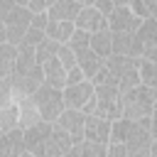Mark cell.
Masks as SVG:
<instances>
[{"label":"cell","instance_id":"cell-1","mask_svg":"<svg viewBox=\"0 0 157 157\" xmlns=\"http://www.w3.org/2000/svg\"><path fill=\"white\" fill-rule=\"evenodd\" d=\"M155 103H157V86L137 83V86L120 93V115L130 118V120H137L142 115H152Z\"/></svg>","mask_w":157,"mask_h":157},{"label":"cell","instance_id":"cell-2","mask_svg":"<svg viewBox=\"0 0 157 157\" xmlns=\"http://www.w3.org/2000/svg\"><path fill=\"white\" fill-rule=\"evenodd\" d=\"M29 98H32V103L37 105L39 118H42V120L54 123V118L64 110L61 88H54V86H49V83H39V86H37V91H34Z\"/></svg>","mask_w":157,"mask_h":157},{"label":"cell","instance_id":"cell-3","mask_svg":"<svg viewBox=\"0 0 157 157\" xmlns=\"http://www.w3.org/2000/svg\"><path fill=\"white\" fill-rule=\"evenodd\" d=\"M29 20H32V10L27 5H12L5 17H2V25H5V42L10 44H20L25 29L29 27Z\"/></svg>","mask_w":157,"mask_h":157},{"label":"cell","instance_id":"cell-4","mask_svg":"<svg viewBox=\"0 0 157 157\" xmlns=\"http://www.w3.org/2000/svg\"><path fill=\"white\" fill-rule=\"evenodd\" d=\"M7 83H10V98L17 101V98H25V96H32L37 91L39 83H44L42 78V66L37 64L34 69L25 71V74H10L7 76Z\"/></svg>","mask_w":157,"mask_h":157},{"label":"cell","instance_id":"cell-5","mask_svg":"<svg viewBox=\"0 0 157 157\" xmlns=\"http://www.w3.org/2000/svg\"><path fill=\"white\" fill-rule=\"evenodd\" d=\"M49 130H52V123H49V120H37V123L22 128L25 152L32 155V157H44V142H47Z\"/></svg>","mask_w":157,"mask_h":157},{"label":"cell","instance_id":"cell-6","mask_svg":"<svg viewBox=\"0 0 157 157\" xmlns=\"http://www.w3.org/2000/svg\"><path fill=\"white\" fill-rule=\"evenodd\" d=\"M140 25V17L128 5H113V10L105 15V27L110 32H135Z\"/></svg>","mask_w":157,"mask_h":157},{"label":"cell","instance_id":"cell-7","mask_svg":"<svg viewBox=\"0 0 157 157\" xmlns=\"http://www.w3.org/2000/svg\"><path fill=\"white\" fill-rule=\"evenodd\" d=\"M135 37H137L140 49H142L140 56L157 59V20L155 17H142L137 29H135Z\"/></svg>","mask_w":157,"mask_h":157},{"label":"cell","instance_id":"cell-8","mask_svg":"<svg viewBox=\"0 0 157 157\" xmlns=\"http://www.w3.org/2000/svg\"><path fill=\"white\" fill-rule=\"evenodd\" d=\"M93 96V83L91 78H81L76 83H66L61 88V98H64V108H83V103Z\"/></svg>","mask_w":157,"mask_h":157},{"label":"cell","instance_id":"cell-9","mask_svg":"<svg viewBox=\"0 0 157 157\" xmlns=\"http://www.w3.org/2000/svg\"><path fill=\"white\" fill-rule=\"evenodd\" d=\"M83 120H86L83 110H78V108H64L54 118V125L61 128V130H66L71 135V140L78 142V140H83Z\"/></svg>","mask_w":157,"mask_h":157},{"label":"cell","instance_id":"cell-10","mask_svg":"<svg viewBox=\"0 0 157 157\" xmlns=\"http://www.w3.org/2000/svg\"><path fill=\"white\" fill-rule=\"evenodd\" d=\"M71 145H74L71 135L52 123V130H49L47 142H44V157H66L69 150H71Z\"/></svg>","mask_w":157,"mask_h":157},{"label":"cell","instance_id":"cell-11","mask_svg":"<svg viewBox=\"0 0 157 157\" xmlns=\"http://www.w3.org/2000/svg\"><path fill=\"white\" fill-rule=\"evenodd\" d=\"M108 135H110V120L101 118V115H93L88 113L86 120H83V137L86 140H93V142H108Z\"/></svg>","mask_w":157,"mask_h":157},{"label":"cell","instance_id":"cell-12","mask_svg":"<svg viewBox=\"0 0 157 157\" xmlns=\"http://www.w3.org/2000/svg\"><path fill=\"white\" fill-rule=\"evenodd\" d=\"M74 27L86 29V32L91 34V32H96V29L105 27V15H103V12H98L93 5H81L78 15L74 17Z\"/></svg>","mask_w":157,"mask_h":157},{"label":"cell","instance_id":"cell-13","mask_svg":"<svg viewBox=\"0 0 157 157\" xmlns=\"http://www.w3.org/2000/svg\"><path fill=\"white\" fill-rule=\"evenodd\" d=\"M110 34H113L110 37L113 54H125V56H140L142 54L135 32H110Z\"/></svg>","mask_w":157,"mask_h":157},{"label":"cell","instance_id":"cell-14","mask_svg":"<svg viewBox=\"0 0 157 157\" xmlns=\"http://www.w3.org/2000/svg\"><path fill=\"white\" fill-rule=\"evenodd\" d=\"M20 157L25 152V140H22V128H12L7 132H0V157Z\"/></svg>","mask_w":157,"mask_h":157},{"label":"cell","instance_id":"cell-15","mask_svg":"<svg viewBox=\"0 0 157 157\" xmlns=\"http://www.w3.org/2000/svg\"><path fill=\"white\" fill-rule=\"evenodd\" d=\"M39 66H42V78H44V83H49V86H54V88H64V83H66V69L59 64L56 56H49V59L42 61Z\"/></svg>","mask_w":157,"mask_h":157},{"label":"cell","instance_id":"cell-16","mask_svg":"<svg viewBox=\"0 0 157 157\" xmlns=\"http://www.w3.org/2000/svg\"><path fill=\"white\" fill-rule=\"evenodd\" d=\"M96 103H93V115H101L105 120H115L120 118V96H96Z\"/></svg>","mask_w":157,"mask_h":157},{"label":"cell","instance_id":"cell-17","mask_svg":"<svg viewBox=\"0 0 157 157\" xmlns=\"http://www.w3.org/2000/svg\"><path fill=\"white\" fill-rule=\"evenodd\" d=\"M81 5L76 0H54L47 7V17L49 20H64V22H74V17L78 15Z\"/></svg>","mask_w":157,"mask_h":157},{"label":"cell","instance_id":"cell-18","mask_svg":"<svg viewBox=\"0 0 157 157\" xmlns=\"http://www.w3.org/2000/svg\"><path fill=\"white\" fill-rule=\"evenodd\" d=\"M47 22H49L47 12H32L29 27L25 29V34H22V39H20V42H25V44H32V47H34L39 39H44V27H47Z\"/></svg>","mask_w":157,"mask_h":157},{"label":"cell","instance_id":"cell-19","mask_svg":"<svg viewBox=\"0 0 157 157\" xmlns=\"http://www.w3.org/2000/svg\"><path fill=\"white\" fill-rule=\"evenodd\" d=\"M101 64H103V59H101L91 47H86V49H78V52H76V66L83 71V76H86V78H91V76L101 69Z\"/></svg>","mask_w":157,"mask_h":157},{"label":"cell","instance_id":"cell-20","mask_svg":"<svg viewBox=\"0 0 157 157\" xmlns=\"http://www.w3.org/2000/svg\"><path fill=\"white\" fill-rule=\"evenodd\" d=\"M110 29L108 27H101V29H96V32H91V37H88V47L101 56V59H105L108 54H113V47H110Z\"/></svg>","mask_w":157,"mask_h":157},{"label":"cell","instance_id":"cell-21","mask_svg":"<svg viewBox=\"0 0 157 157\" xmlns=\"http://www.w3.org/2000/svg\"><path fill=\"white\" fill-rule=\"evenodd\" d=\"M34 66H37L34 47L20 42V44H17V56H15V71H12V74H25V71H29V69H34Z\"/></svg>","mask_w":157,"mask_h":157},{"label":"cell","instance_id":"cell-22","mask_svg":"<svg viewBox=\"0 0 157 157\" xmlns=\"http://www.w3.org/2000/svg\"><path fill=\"white\" fill-rule=\"evenodd\" d=\"M71 32H74V22H64V20H49L44 27V37H49L59 44H64Z\"/></svg>","mask_w":157,"mask_h":157},{"label":"cell","instance_id":"cell-23","mask_svg":"<svg viewBox=\"0 0 157 157\" xmlns=\"http://www.w3.org/2000/svg\"><path fill=\"white\" fill-rule=\"evenodd\" d=\"M15 103H17L20 128H27V125H32V123L42 120V118H39V110H37V105L32 103V98H29V96H25V98H17Z\"/></svg>","mask_w":157,"mask_h":157},{"label":"cell","instance_id":"cell-24","mask_svg":"<svg viewBox=\"0 0 157 157\" xmlns=\"http://www.w3.org/2000/svg\"><path fill=\"white\" fill-rule=\"evenodd\" d=\"M15 56H17V44L0 42V78H7L15 71Z\"/></svg>","mask_w":157,"mask_h":157},{"label":"cell","instance_id":"cell-25","mask_svg":"<svg viewBox=\"0 0 157 157\" xmlns=\"http://www.w3.org/2000/svg\"><path fill=\"white\" fill-rule=\"evenodd\" d=\"M137 76L145 86H157V61L147 56H137Z\"/></svg>","mask_w":157,"mask_h":157},{"label":"cell","instance_id":"cell-26","mask_svg":"<svg viewBox=\"0 0 157 157\" xmlns=\"http://www.w3.org/2000/svg\"><path fill=\"white\" fill-rule=\"evenodd\" d=\"M12 128H20V115H17V103L10 101L0 108V132H7Z\"/></svg>","mask_w":157,"mask_h":157},{"label":"cell","instance_id":"cell-27","mask_svg":"<svg viewBox=\"0 0 157 157\" xmlns=\"http://www.w3.org/2000/svg\"><path fill=\"white\" fill-rule=\"evenodd\" d=\"M56 49H59V42H54V39H49V37L39 39V42L34 44V59H37V64L47 61L49 56H56Z\"/></svg>","mask_w":157,"mask_h":157},{"label":"cell","instance_id":"cell-28","mask_svg":"<svg viewBox=\"0 0 157 157\" xmlns=\"http://www.w3.org/2000/svg\"><path fill=\"white\" fill-rule=\"evenodd\" d=\"M88 37H91V34H88L86 29H78V27H74V32L69 34V39H66L64 44H69V47L74 49V54H76L78 49H86V47H88Z\"/></svg>","mask_w":157,"mask_h":157},{"label":"cell","instance_id":"cell-29","mask_svg":"<svg viewBox=\"0 0 157 157\" xmlns=\"http://www.w3.org/2000/svg\"><path fill=\"white\" fill-rule=\"evenodd\" d=\"M56 59H59V64H61L64 69L76 66V54H74V49H71L69 44H59V49H56Z\"/></svg>","mask_w":157,"mask_h":157},{"label":"cell","instance_id":"cell-30","mask_svg":"<svg viewBox=\"0 0 157 157\" xmlns=\"http://www.w3.org/2000/svg\"><path fill=\"white\" fill-rule=\"evenodd\" d=\"M140 83V76H137V66L132 69V71H128V74H123L120 78H118V91L123 93V91H128V88H132V86H137Z\"/></svg>","mask_w":157,"mask_h":157},{"label":"cell","instance_id":"cell-31","mask_svg":"<svg viewBox=\"0 0 157 157\" xmlns=\"http://www.w3.org/2000/svg\"><path fill=\"white\" fill-rule=\"evenodd\" d=\"M54 0H27V7L32 12H47V7L52 5Z\"/></svg>","mask_w":157,"mask_h":157},{"label":"cell","instance_id":"cell-32","mask_svg":"<svg viewBox=\"0 0 157 157\" xmlns=\"http://www.w3.org/2000/svg\"><path fill=\"white\" fill-rule=\"evenodd\" d=\"M10 101H12L10 98V83H7V78H0V108Z\"/></svg>","mask_w":157,"mask_h":157},{"label":"cell","instance_id":"cell-33","mask_svg":"<svg viewBox=\"0 0 157 157\" xmlns=\"http://www.w3.org/2000/svg\"><path fill=\"white\" fill-rule=\"evenodd\" d=\"M93 7L98 12H103V15H108L113 10V0H93Z\"/></svg>","mask_w":157,"mask_h":157},{"label":"cell","instance_id":"cell-34","mask_svg":"<svg viewBox=\"0 0 157 157\" xmlns=\"http://www.w3.org/2000/svg\"><path fill=\"white\" fill-rule=\"evenodd\" d=\"M145 7H147V12L152 15V17H157V0H140Z\"/></svg>","mask_w":157,"mask_h":157},{"label":"cell","instance_id":"cell-35","mask_svg":"<svg viewBox=\"0 0 157 157\" xmlns=\"http://www.w3.org/2000/svg\"><path fill=\"white\" fill-rule=\"evenodd\" d=\"M113 5H130V0H113Z\"/></svg>","mask_w":157,"mask_h":157},{"label":"cell","instance_id":"cell-36","mask_svg":"<svg viewBox=\"0 0 157 157\" xmlns=\"http://www.w3.org/2000/svg\"><path fill=\"white\" fill-rule=\"evenodd\" d=\"M78 5H93V0H76Z\"/></svg>","mask_w":157,"mask_h":157}]
</instances>
